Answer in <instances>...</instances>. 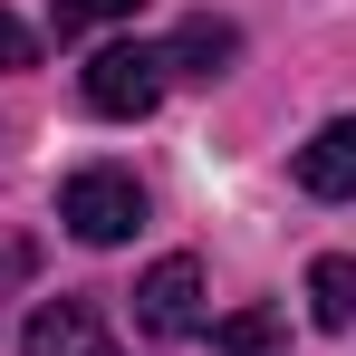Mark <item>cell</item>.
I'll return each mask as SVG.
<instances>
[{"label": "cell", "instance_id": "obj_9", "mask_svg": "<svg viewBox=\"0 0 356 356\" xmlns=\"http://www.w3.org/2000/svg\"><path fill=\"white\" fill-rule=\"evenodd\" d=\"M145 0H49V29L58 39H77V29H97V19H135Z\"/></svg>", "mask_w": 356, "mask_h": 356}, {"label": "cell", "instance_id": "obj_1", "mask_svg": "<svg viewBox=\"0 0 356 356\" xmlns=\"http://www.w3.org/2000/svg\"><path fill=\"white\" fill-rule=\"evenodd\" d=\"M58 222L87 241V250H116V241L145 232V183L125 174V164H87V174L58 183Z\"/></svg>", "mask_w": 356, "mask_h": 356}, {"label": "cell", "instance_id": "obj_8", "mask_svg": "<svg viewBox=\"0 0 356 356\" xmlns=\"http://www.w3.org/2000/svg\"><path fill=\"white\" fill-rule=\"evenodd\" d=\"M212 347H222V356H270V347H280V318H270V308H241V318L212 327Z\"/></svg>", "mask_w": 356, "mask_h": 356}, {"label": "cell", "instance_id": "obj_6", "mask_svg": "<svg viewBox=\"0 0 356 356\" xmlns=\"http://www.w3.org/2000/svg\"><path fill=\"white\" fill-rule=\"evenodd\" d=\"M232 58H241V29H232V19H183L174 49H164V77H222Z\"/></svg>", "mask_w": 356, "mask_h": 356}, {"label": "cell", "instance_id": "obj_3", "mask_svg": "<svg viewBox=\"0 0 356 356\" xmlns=\"http://www.w3.org/2000/svg\"><path fill=\"white\" fill-rule=\"evenodd\" d=\"M135 327H145V337H164V347H174V337H202V260H154V270H145V280H135Z\"/></svg>", "mask_w": 356, "mask_h": 356}, {"label": "cell", "instance_id": "obj_4", "mask_svg": "<svg viewBox=\"0 0 356 356\" xmlns=\"http://www.w3.org/2000/svg\"><path fill=\"white\" fill-rule=\"evenodd\" d=\"M19 356H116V337H106V318H97L87 298H49V308L19 327Z\"/></svg>", "mask_w": 356, "mask_h": 356}, {"label": "cell", "instance_id": "obj_10", "mask_svg": "<svg viewBox=\"0 0 356 356\" xmlns=\"http://www.w3.org/2000/svg\"><path fill=\"white\" fill-rule=\"evenodd\" d=\"M0 67H39V39H29L10 10H0Z\"/></svg>", "mask_w": 356, "mask_h": 356}, {"label": "cell", "instance_id": "obj_7", "mask_svg": "<svg viewBox=\"0 0 356 356\" xmlns=\"http://www.w3.org/2000/svg\"><path fill=\"white\" fill-rule=\"evenodd\" d=\"M308 318H318V327H356V260L347 250L308 260Z\"/></svg>", "mask_w": 356, "mask_h": 356}, {"label": "cell", "instance_id": "obj_2", "mask_svg": "<svg viewBox=\"0 0 356 356\" xmlns=\"http://www.w3.org/2000/svg\"><path fill=\"white\" fill-rule=\"evenodd\" d=\"M77 87H87V106H97V116L135 125V116H154V106H164V87H174V77H164V49L116 39V49H97V58H87V77H77Z\"/></svg>", "mask_w": 356, "mask_h": 356}, {"label": "cell", "instance_id": "obj_5", "mask_svg": "<svg viewBox=\"0 0 356 356\" xmlns=\"http://www.w3.org/2000/svg\"><path fill=\"white\" fill-rule=\"evenodd\" d=\"M298 193H318V202H356V116H327L308 145H298Z\"/></svg>", "mask_w": 356, "mask_h": 356}]
</instances>
